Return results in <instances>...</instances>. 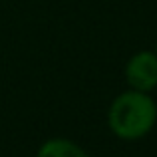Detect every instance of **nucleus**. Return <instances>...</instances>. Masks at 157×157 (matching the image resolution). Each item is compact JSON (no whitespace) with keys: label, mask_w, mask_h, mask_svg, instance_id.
<instances>
[{"label":"nucleus","mask_w":157,"mask_h":157,"mask_svg":"<svg viewBox=\"0 0 157 157\" xmlns=\"http://www.w3.org/2000/svg\"><path fill=\"white\" fill-rule=\"evenodd\" d=\"M127 82L137 92H149L157 86V56L151 52H141L129 60L125 68Z\"/></svg>","instance_id":"2"},{"label":"nucleus","mask_w":157,"mask_h":157,"mask_svg":"<svg viewBox=\"0 0 157 157\" xmlns=\"http://www.w3.org/2000/svg\"><path fill=\"white\" fill-rule=\"evenodd\" d=\"M38 157H88V155L72 141L52 139V141H46L40 147Z\"/></svg>","instance_id":"3"},{"label":"nucleus","mask_w":157,"mask_h":157,"mask_svg":"<svg viewBox=\"0 0 157 157\" xmlns=\"http://www.w3.org/2000/svg\"><path fill=\"white\" fill-rule=\"evenodd\" d=\"M157 105L147 94L127 92L115 98L109 107V127L121 139H139L153 127Z\"/></svg>","instance_id":"1"}]
</instances>
